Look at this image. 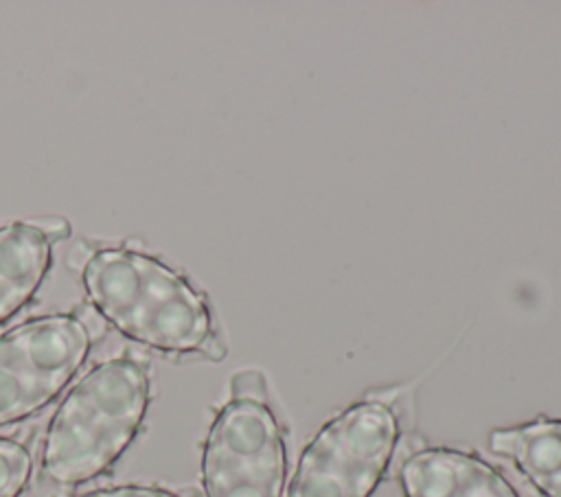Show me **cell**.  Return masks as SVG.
Listing matches in <instances>:
<instances>
[{
    "instance_id": "52a82bcc",
    "label": "cell",
    "mask_w": 561,
    "mask_h": 497,
    "mask_svg": "<svg viewBox=\"0 0 561 497\" xmlns=\"http://www.w3.org/2000/svg\"><path fill=\"white\" fill-rule=\"evenodd\" d=\"M50 243L37 223L0 226V324L37 293L53 263Z\"/></svg>"
},
{
    "instance_id": "7a4b0ae2",
    "label": "cell",
    "mask_w": 561,
    "mask_h": 497,
    "mask_svg": "<svg viewBox=\"0 0 561 497\" xmlns=\"http://www.w3.org/2000/svg\"><path fill=\"white\" fill-rule=\"evenodd\" d=\"M149 405L147 368L114 357L88 370L53 414L42 473L59 486H77L105 473L131 444Z\"/></svg>"
},
{
    "instance_id": "8fae6325",
    "label": "cell",
    "mask_w": 561,
    "mask_h": 497,
    "mask_svg": "<svg viewBox=\"0 0 561 497\" xmlns=\"http://www.w3.org/2000/svg\"><path fill=\"white\" fill-rule=\"evenodd\" d=\"M42 230H44V234L50 239V241H61L64 236H68V232H70V226L64 221V219H53V221H48V223H37Z\"/></svg>"
},
{
    "instance_id": "3957f363",
    "label": "cell",
    "mask_w": 561,
    "mask_h": 497,
    "mask_svg": "<svg viewBox=\"0 0 561 497\" xmlns=\"http://www.w3.org/2000/svg\"><path fill=\"white\" fill-rule=\"evenodd\" d=\"M287 453L265 381L245 370L232 377L230 398L215 414L202 451L206 497H283Z\"/></svg>"
},
{
    "instance_id": "6da1fadb",
    "label": "cell",
    "mask_w": 561,
    "mask_h": 497,
    "mask_svg": "<svg viewBox=\"0 0 561 497\" xmlns=\"http://www.w3.org/2000/svg\"><path fill=\"white\" fill-rule=\"evenodd\" d=\"M94 311L127 339L167 355L224 359L208 300L180 271L131 247H101L81 267Z\"/></svg>"
},
{
    "instance_id": "277c9868",
    "label": "cell",
    "mask_w": 561,
    "mask_h": 497,
    "mask_svg": "<svg viewBox=\"0 0 561 497\" xmlns=\"http://www.w3.org/2000/svg\"><path fill=\"white\" fill-rule=\"evenodd\" d=\"M399 442V418L381 401L333 416L305 447L287 497H370Z\"/></svg>"
},
{
    "instance_id": "ba28073f",
    "label": "cell",
    "mask_w": 561,
    "mask_h": 497,
    "mask_svg": "<svg viewBox=\"0 0 561 497\" xmlns=\"http://www.w3.org/2000/svg\"><path fill=\"white\" fill-rule=\"evenodd\" d=\"M489 449L508 458L543 497H561V418L539 416L493 429Z\"/></svg>"
},
{
    "instance_id": "8992f818",
    "label": "cell",
    "mask_w": 561,
    "mask_h": 497,
    "mask_svg": "<svg viewBox=\"0 0 561 497\" xmlns=\"http://www.w3.org/2000/svg\"><path fill=\"white\" fill-rule=\"evenodd\" d=\"M405 497H519L513 484L476 453L427 447L399 469Z\"/></svg>"
},
{
    "instance_id": "5b68a950",
    "label": "cell",
    "mask_w": 561,
    "mask_h": 497,
    "mask_svg": "<svg viewBox=\"0 0 561 497\" xmlns=\"http://www.w3.org/2000/svg\"><path fill=\"white\" fill-rule=\"evenodd\" d=\"M92 346L70 313L31 317L0 335V427L42 412L77 374Z\"/></svg>"
},
{
    "instance_id": "30bf717a",
    "label": "cell",
    "mask_w": 561,
    "mask_h": 497,
    "mask_svg": "<svg viewBox=\"0 0 561 497\" xmlns=\"http://www.w3.org/2000/svg\"><path fill=\"white\" fill-rule=\"evenodd\" d=\"M79 497H180L160 486H145V484H125V486H110L83 493Z\"/></svg>"
},
{
    "instance_id": "9c48e42d",
    "label": "cell",
    "mask_w": 561,
    "mask_h": 497,
    "mask_svg": "<svg viewBox=\"0 0 561 497\" xmlns=\"http://www.w3.org/2000/svg\"><path fill=\"white\" fill-rule=\"evenodd\" d=\"M33 458L24 442L0 436V497H20L31 479Z\"/></svg>"
}]
</instances>
